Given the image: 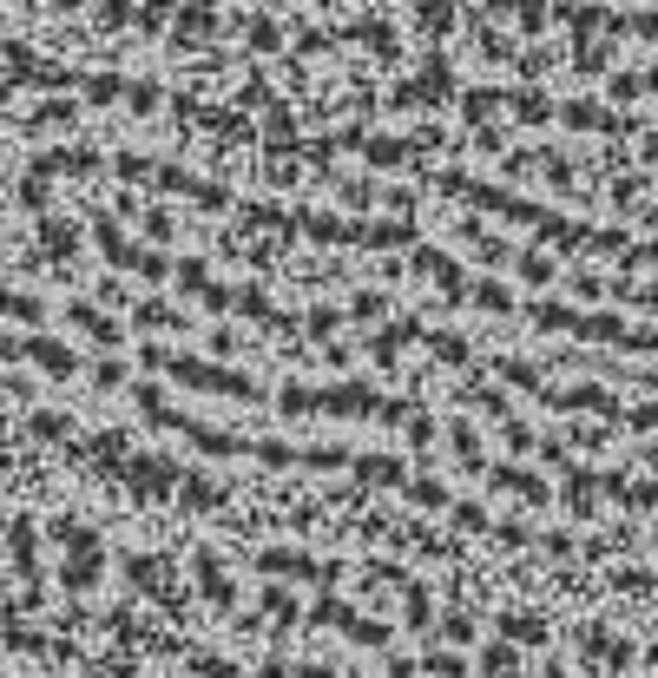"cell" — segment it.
<instances>
[{
  "label": "cell",
  "mask_w": 658,
  "mask_h": 678,
  "mask_svg": "<svg viewBox=\"0 0 658 678\" xmlns=\"http://www.w3.org/2000/svg\"><path fill=\"white\" fill-rule=\"evenodd\" d=\"M73 323H79V330H93L99 343H112V336H119V330H112V323H106L99 310H73Z\"/></svg>",
  "instance_id": "6da1fadb"
},
{
  "label": "cell",
  "mask_w": 658,
  "mask_h": 678,
  "mask_svg": "<svg viewBox=\"0 0 658 678\" xmlns=\"http://www.w3.org/2000/svg\"><path fill=\"white\" fill-rule=\"evenodd\" d=\"M0 310H7V316H40V303L20 297V290H0Z\"/></svg>",
  "instance_id": "7a4b0ae2"
}]
</instances>
